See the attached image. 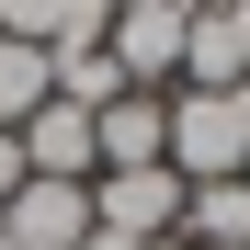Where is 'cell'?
<instances>
[{"instance_id": "10", "label": "cell", "mask_w": 250, "mask_h": 250, "mask_svg": "<svg viewBox=\"0 0 250 250\" xmlns=\"http://www.w3.org/2000/svg\"><path fill=\"white\" fill-rule=\"evenodd\" d=\"M228 12V57H239V80H250V0H216Z\"/></svg>"}, {"instance_id": "11", "label": "cell", "mask_w": 250, "mask_h": 250, "mask_svg": "<svg viewBox=\"0 0 250 250\" xmlns=\"http://www.w3.org/2000/svg\"><path fill=\"white\" fill-rule=\"evenodd\" d=\"M23 193V137H0V205Z\"/></svg>"}, {"instance_id": "7", "label": "cell", "mask_w": 250, "mask_h": 250, "mask_svg": "<svg viewBox=\"0 0 250 250\" xmlns=\"http://www.w3.org/2000/svg\"><path fill=\"white\" fill-rule=\"evenodd\" d=\"M103 12L114 0H0V34H12V46H103Z\"/></svg>"}, {"instance_id": "8", "label": "cell", "mask_w": 250, "mask_h": 250, "mask_svg": "<svg viewBox=\"0 0 250 250\" xmlns=\"http://www.w3.org/2000/svg\"><path fill=\"white\" fill-rule=\"evenodd\" d=\"M182 239L193 250H250V182L228 171V182H193L182 193Z\"/></svg>"}, {"instance_id": "4", "label": "cell", "mask_w": 250, "mask_h": 250, "mask_svg": "<svg viewBox=\"0 0 250 250\" xmlns=\"http://www.w3.org/2000/svg\"><path fill=\"white\" fill-rule=\"evenodd\" d=\"M0 239H12V250H80V239H91V182L23 171V193L0 205Z\"/></svg>"}, {"instance_id": "14", "label": "cell", "mask_w": 250, "mask_h": 250, "mask_svg": "<svg viewBox=\"0 0 250 250\" xmlns=\"http://www.w3.org/2000/svg\"><path fill=\"white\" fill-rule=\"evenodd\" d=\"M0 250H12V239H0Z\"/></svg>"}, {"instance_id": "9", "label": "cell", "mask_w": 250, "mask_h": 250, "mask_svg": "<svg viewBox=\"0 0 250 250\" xmlns=\"http://www.w3.org/2000/svg\"><path fill=\"white\" fill-rule=\"evenodd\" d=\"M46 91H57V80H46V46H12V34H0V137H12Z\"/></svg>"}, {"instance_id": "13", "label": "cell", "mask_w": 250, "mask_h": 250, "mask_svg": "<svg viewBox=\"0 0 250 250\" xmlns=\"http://www.w3.org/2000/svg\"><path fill=\"white\" fill-rule=\"evenodd\" d=\"M159 250H193V239H159Z\"/></svg>"}, {"instance_id": "1", "label": "cell", "mask_w": 250, "mask_h": 250, "mask_svg": "<svg viewBox=\"0 0 250 250\" xmlns=\"http://www.w3.org/2000/svg\"><path fill=\"white\" fill-rule=\"evenodd\" d=\"M171 171H182V182L250 171V80H228V91H182V103H171Z\"/></svg>"}, {"instance_id": "5", "label": "cell", "mask_w": 250, "mask_h": 250, "mask_svg": "<svg viewBox=\"0 0 250 250\" xmlns=\"http://www.w3.org/2000/svg\"><path fill=\"white\" fill-rule=\"evenodd\" d=\"M12 137H23V171H46V182H91V171H103V148H91V114H80V103H57V91L34 103Z\"/></svg>"}, {"instance_id": "15", "label": "cell", "mask_w": 250, "mask_h": 250, "mask_svg": "<svg viewBox=\"0 0 250 250\" xmlns=\"http://www.w3.org/2000/svg\"><path fill=\"white\" fill-rule=\"evenodd\" d=\"M239 182H250V171H239Z\"/></svg>"}, {"instance_id": "3", "label": "cell", "mask_w": 250, "mask_h": 250, "mask_svg": "<svg viewBox=\"0 0 250 250\" xmlns=\"http://www.w3.org/2000/svg\"><path fill=\"white\" fill-rule=\"evenodd\" d=\"M182 23H193V0H114V12H103V57L148 91V80L182 68Z\"/></svg>"}, {"instance_id": "12", "label": "cell", "mask_w": 250, "mask_h": 250, "mask_svg": "<svg viewBox=\"0 0 250 250\" xmlns=\"http://www.w3.org/2000/svg\"><path fill=\"white\" fill-rule=\"evenodd\" d=\"M80 250H148V239H114V228H91V239H80Z\"/></svg>"}, {"instance_id": "6", "label": "cell", "mask_w": 250, "mask_h": 250, "mask_svg": "<svg viewBox=\"0 0 250 250\" xmlns=\"http://www.w3.org/2000/svg\"><path fill=\"white\" fill-rule=\"evenodd\" d=\"M91 148H103V171H159V159H171V103H159V91L103 103L91 114Z\"/></svg>"}, {"instance_id": "2", "label": "cell", "mask_w": 250, "mask_h": 250, "mask_svg": "<svg viewBox=\"0 0 250 250\" xmlns=\"http://www.w3.org/2000/svg\"><path fill=\"white\" fill-rule=\"evenodd\" d=\"M182 171L171 159H159V171H91V228H114V239H182Z\"/></svg>"}]
</instances>
